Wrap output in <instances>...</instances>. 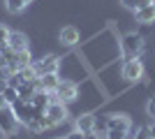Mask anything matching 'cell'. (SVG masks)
<instances>
[{"instance_id": "obj_1", "label": "cell", "mask_w": 155, "mask_h": 139, "mask_svg": "<svg viewBox=\"0 0 155 139\" xmlns=\"http://www.w3.org/2000/svg\"><path fill=\"white\" fill-rule=\"evenodd\" d=\"M125 81H139L143 77V63L139 56H130L127 60L123 63V70H120Z\"/></svg>"}, {"instance_id": "obj_2", "label": "cell", "mask_w": 155, "mask_h": 139, "mask_svg": "<svg viewBox=\"0 0 155 139\" xmlns=\"http://www.w3.org/2000/svg\"><path fill=\"white\" fill-rule=\"evenodd\" d=\"M19 118L14 116L12 107H5V109H0V132L2 134H16L19 130Z\"/></svg>"}, {"instance_id": "obj_3", "label": "cell", "mask_w": 155, "mask_h": 139, "mask_svg": "<svg viewBox=\"0 0 155 139\" xmlns=\"http://www.w3.org/2000/svg\"><path fill=\"white\" fill-rule=\"evenodd\" d=\"M56 98L60 100V102H74V100L79 98V86L74 84V81H67V79H60L58 88H56Z\"/></svg>"}, {"instance_id": "obj_4", "label": "cell", "mask_w": 155, "mask_h": 139, "mask_svg": "<svg viewBox=\"0 0 155 139\" xmlns=\"http://www.w3.org/2000/svg\"><path fill=\"white\" fill-rule=\"evenodd\" d=\"M123 51H125V56H141V51H143V37L141 35H137V33H127L123 37Z\"/></svg>"}, {"instance_id": "obj_5", "label": "cell", "mask_w": 155, "mask_h": 139, "mask_svg": "<svg viewBox=\"0 0 155 139\" xmlns=\"http://www.w3.org/2000/svg\"><path fill=\"white\" fill-rule=\"evenodd\" d=\"M32 65H35L37 74L42 77V74H49V72H58L60 58H58V56H53V53H49V56H42V58H39L37 63H32Z\"/></svg>"}, {"instance_id": "obj_6", "label": "cell", "mask_w": 155, "mask_h": 139, "mask_svg": "<svg viewBox=\"0 0 155 139\" xmlns=\"http://www.w3.org/2000/svg\"><path fill=\"white\" fill-rule=\"evenodd\" d=\"M28 46H30V40H28L26 33H19V30H12V33H9V37H7V49H9V51L19 53V51H26Z\"/></svg>"}, {"instance_id": "obj_7", "label": "cell", "mask_w": 155, "mask_h": 139, "mask_svg": "<svg viewBox=\"0 0 155 139\" xmlns=\"http://www.w3.org/2000/svg\"><path fill=\"white\" fill-rule=\"evenodd\" d=\"M44 114L49 116V121H51L53 125H58V123H63V121L67 118V107H65V102L56 100V102H51V104L46 107Z\"/></svg>"}, {"instance_id": "obj_8", "label": "cell", "mask_w": 155, "mask_h": 139, "mask_svg": "<svg viewBox=\"0 0 155 139\" xmlns=\"http://www.w3.org/2000/svg\"><path fill=\"white\" fill-rule=\"evenodd\" d=\"M104 127L107 130H125V132H130L132 123H130V118L125 114H109L107 121H104Z\"/></svg>"}, {"instance_id": "obj_9", "label": "cell", "mask_w": 155, "mask_h": 139, "mask_svg": "<svg viewBox=\"0 0 155 139\" xmlns=\"http://www.w3.org/2000/svg\"><path fill=\"white\" fill-rule=\"evenodd\" d=\"M95 127H97V121H95L93 114H81V116H77V121H74V130H79V132H84V134L95 132Z\"/></svg>"}, {"instance_id": "obj_10", "label": "cell", "mask_w": 155, "mask_h": 139, "mask_svg": "<svg viewBox=\"0 0 155 139\" xmlns=\"http://www.w3.org/2000/svg\"><path fill=\"white\" fill-rule=\"evenodd\" d=\"M134 16H137L139 23H153V21H155V2L143 5V7H137V9H134Z\"/></svg>"}, {"instance_id": "obj_11", "label": "cell", "mask_w": 155, "mask_h": 139, "mask_svg": "<svg viewBox=\"0 0 155 139\" xmlns=\"http://www.w3.org/2000/svg\"><path fill=\"white\" fill-rule=\"evenodd\" d=\"M58 40H60V44H65V46H74L79 42V30L74 26H65L58 33Z\"/></svg>"}, {"instance_id": "obj_12", "label": "cell", "mask_w": 155, "mask_h": 139, "mask_svg": "<svg viewBox=\"0 0 155 139\" xmlns=\"http://www.w3.org/2000/svg\"><path fill=\"white\" fill-rule=\"evenodd\" d=\"M60 79H58V72H49V74H42L39 77V91H46V93H53L58 88Z\"/></svg>"}, {"instance_id": "obj_13", "label": "cell", "mask_w": 155, "mask_h": 139, "mask_svg": "<svg viewBox=\"0 0 155 139\" xmlns=\"http://www.w3.org/2000/svg\"><path fill=\"white\" fill-rule=\"evenodd\" d=\"M28 130H30V132H44V130H49V127H53V123L51 121H49V116H39V118H32L30 123H28Z\"/></svg>"}, {"instance_id": "obj_14", "label": "cell", "mask_w": 155, "mask_h": 139, "mask_svg": "<svg viewBox=\"0 0 155 139\" xmlns=\"http://www.w3.org/2000/svg\"><path fill=\"white\" fill-rule=\"evenodd\" d=\"M14 63H16V67H23V65H32V56L30 51H19V53H14Z\"/></svg>"}, {"instance_id": "obj_15", "label": "cell", "mask_w": 155, "mask_h": 139, "mask_svg": "<svg viewBox=\"0 0 155 139\" xmlns=\"http://www.w3.org/2000/svg\"><path fill=\"white\" fill-rule=\"evenodd\" d=\"M26 0H5V7H7V12H12V14H19L26 9Z\"/></svg>"}, {"instance_id": "obj_16", "label": "cell", "mask_w": 155, "mask_h": 139, "mask_svg": "<svg viewBox=\"0 0 155 139\" xmlns=\"http://www.w3.org/2000/svg\"><path fill=\"white\" fill-rule=\"evenodd\" d=\"M2 98H5V102H7V104L12 107L14 102L19 100V88H14V86H7L5 91H2Z\"/></svg>"}, {"instance_id": "obj_17", "label": "cell", "mask_w": 155, "mask_h": 139, "mask_svg": "<svg viewBox=\"0 0 155 139\" xmlns=\"http://www.w3.org/2000/svg\"><path fill=\"white\" fill-rule=\"evenodd\" d=\"M107 139H130V132H125V130H107Z\"/></svg>"}, {"instance_id": "obj_18", "label": "cell", "mask_w": 155, "mask_h": 139, "mask_svg": "<svg viewBox=\"0 0 155 139\" xmlns=\"http://www.w3.org/2000/svg\"><path fill=\"white\" fill-rule=\"evenodd\" d=\"M134 139H150V127H139Z\"/></svg>"}, {"instance_id": "obj_19", "label": "cell", "mask_w": 155, "mask_h": 139, "mask_svg": "<svg viewBox=\"0 0 155 139\" xmlns=\"http://www.w3.org/2000/svg\"><path fill=\"white\" fill-rule=\"evenodd\" d=\"M146 111H148V116H150V118H155V95L148 100V104H146Z\"/></svg>"}, {"instance_id": "obj_20", "label": "cell", "mask_w": 155, "mask_h": 139, "mask_svg": "<svg viewBox=\"0 0 155 139\" xmlns=\"http://www.w3.org/2000/svg\"><path fill=\"white\" fill-rule=\"evenodd\" d=\"M120 5L127 7V9H137V7H139V0H120Z\"/></svg>"}, {"instance_id": "obj_21", "label": "cell", "mask_w": 155, "mask_h": 139, "mask_svg": "<svg viewBox=\"0 0 155 139\" xmlns=\"http://www.w3.org/2000/svg\"><path fill=\"white\" fill-rule=\"evenodd\" d=\"M9 33H12V30H7V26H2V23H0V42H7Z\"/></svg>"}, {"instance_id": "obj_22", "label": "cell", "mask_w": 155, "mask_h": 139, "mask_svg": "<svg viewBox=\"0 0 155 139\" xmlns=\"http://www.w3.org/2000/svg\"><path fill=\"white\" fill-rule=\"evenodd\" d=\"M65 139H86V134H84V132H79V130H72V132L67 134Z\"/></svg>"}, {"instance_id": "obj_23", "label": "cell", "mask_w": 155, "mask_h": 139, "mask_svg": "<svg viewBox=\"0 0 155 139\" xmlns=\"http://www.w3.org/2000/svg\"><path fill=\"white\" fill-rule=\"evenodd\" d=\"M5 88H7V81H5V79H0V95H2V91H5Z\"/></svg>"}, {"instance_id": "obj_24", "label": "cell", "mask_w": 155, "mask_h": 139, "mask_svg": "<svg viewBox=\"0 0 155 139\" xmlns=\"http://www.w3.org/2000/svg\"><path fill=\"white\" fill-rule=\"evenodd\" d=\"M5 107H9V104H7V102H5V98L0 95V109H5Z\"/></svg>"}, {"instance_id": "obj_25", "label": "cell", "mask_w": 155, "mask_h": 139, "mask_svg": "<svg viewBox=\"0 0 155 139\" xmlns=\"http://www.w3.org/2000/svg\"><path fill=\"white\" fill-rule=\"evenodd\" d=\"M86 139H100V134H95V132H91V134H86Z\"/></svg>"}, {"instance_id": "obj_26", "label": "cell", "mask_w": 155, "mask_h": 139, "mask_svg": "<svg viewBox=\"0 0 155 139\" xmlns=\"http://www.w3.org/2000/svg\"><path fill=\"white\" fill-rule=\"evenodd\" d=\"M150 139H155V123L150 125Z\"/></svg>"}, {"instance_id": "obj_27", "label": "cell", "mask_w": 155, "mask_h": 139, "mask_svg": "<svg viewBox=\"0 0 155 139\" xmlns=\"http://www.w3.org/2000/svg\"><path fill=\"white\" fill-rule=\"evenodd\" d=\"M26 2H32V0H26Z\"/></svg>"}]
</instances>
